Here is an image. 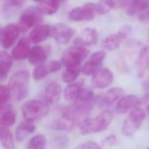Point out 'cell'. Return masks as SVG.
I'll list each match as a JSON object with an SVG mask.
<instances>
[{
	"label": "cell",
	"instance_id": "ba28073f",
	"mask_svg": "<svg viewBox=\"0 0 149 149\" xmlns=\"http://www.w3.org/2000/svg\"><path fill=\"white\" fill-rule=\"evenodd\" d=\"M132 27L129 25L124 26L118 33L107 37L102 41V47L108 51H112L118 48L127 34L130 33Z\"/></svg>",
	"mask_w": 149,
	"mask_h": 149
},
{
	"label": "cell",
	"instance_id": "1f68e13d",
	"mask_svg": "<svg viewBox=\"0 0 149 149\" xmlns=\"http://www.w3.org/2000/svg\"><path fill=\"white\" fill-rule=\"evenodd\" d=\"M49 73L47 65L41 64L34 68L33 72V77L36 80H40L44 79Z\"/></svg>",
	"mask_w": 149,
	"mask_h": 149
},
{
	"label": "cell",
	"instance_id": "3957f363",
	"mask_svg": "<svg viewBox=\"0 0 149 149\" xmlns=\"http://www.w3.org/2000/svg\"><path fill=\"white\" fill-rule=\"evenodd\" d=\"M49 110L48 105L45 102L38 100H31L23 104L22 113L25 121L34 123L47 116Z\"/></svg>",
	"mask_w": 149,
	"mask_h": 149
},
{
	"label": "cell",
	"instance_id": "52a82bcc",
	"mask_svg": "<svg viewBox=\"0 0 149 149\" xmlns=\"http://www.w3.org/2000/svg\"><path fill=\"white\" fill-rule=\"evenodd\" d=\"M95 15V4L89 2L72 9L68 13V18L72 21H88L93 20Z\"/></svg>",
	"mask_w": 149,
	"mask_h": 149
},
{
	"label": "cell",
	"instance_id": "7a4b0ae2",
	"mask_svg": "<svg viewBox=\"0 0 149 149\" xmlns=\"http://www.w3.org/2000/svg\"><path fill=\"white\" fill-rule=\"evenodd\" d=\"M29 73L26 70H19L13 74L8 84L10 96L16 100L25 98L28 93Z\"/></svg>",
	"mask_w": 149,
	"mask_h": 149
},
{
	"label": "cell",
	"instance_id": "83f0119b",
	"mask_svg": "<svg viewBox=\"0 0 149 149\" xmlns=\"http://www.w3.org/2000/svg\"><path fill=\"white\" fill-rule=\"evenodd\" d=\"M24 3L23 1H6L2 5V12L6 16H11L17 12L22 7Z\"/></svg>",
	"mask_w": 149,
	"mask_h": 149
},
{
	"label": "cell",
	"instance_id": "8fae6325",
	"mask_svg": "<svg viewBox=\"0 0 149 149\" xmlns=\"http://www.w3.org/2000/svg\"><path fill=\"white\" fill-rule=\"evenodd\" d=\"M124 93L122 88L113 87L109 89L105 93L98 95L94 101L95 104L100 107H107L112 105L117 100L121 97Z\"/></svg>",
	"mask_w": 149,
	"mask_h": 149
},
{
	"label": "cell",
	"instance_id": "44dd1931",
	"mask_svg": "<svg viewBox=\"0 0 149 149\" xmlns=\"http://www.w3.org/2000/svg\"><path fill=\"white\" fill-rule=\"evenodd\" d=\"M36 129V126L33 122L24 121L17 127L15 133L16 140L21 142L26 139L30 134L33 133Z\"/></svg>",
	"mask_w": 149,
	"mask_h": 149
},
{
	"label": "cell",
	"instance_id": "cb8c5ba5",
	"mask_svg": "<svg viewBox=\"0 0 149 149\" xmlns=\"http://www.w3.org/2000/svg\"><path fill=\"white\" fill-rule=\"evenodd\" d=\"M84 85V81L83 80H80L67 86L64 90L65 98L68 101L76 100L80 92L83 89Z\"/></svg>",
	"mask_w": 149,
	"mask_h": 149
},
{
	"label": "cell",
	"instance_id": "f1b7e54d",
	"mask_svg": "<svg viewBox=\"0 0 149 149\" xmlns=\"http://www.w3.org/2000/svg\"><path fill=\"white\" fill-rule=\"evenodd\" d=\"M46 137L42 134H37L31 138L27 143V149H45Z\"/></svg>",
	"mask_w": 149,
	"mask_h": 149
},
{
	"label": "cell",
	"instance_id": "4dcf8cb0",
	"mask_svg": "<svg viewBox=\"0 0 149 149\" xmlns=\"http://www.w3.org/2000/svg\"><path fill=\"white\" fill-rule=\"evenodd\" d=\"M115 6V1H101L96 5L95 4V13L97 14L105 15Z\"/></svg>",
	"mask_w": 149,
	"mask_h": 149
},
{
	"label": "cell",
	"instance_id": "e575fe53",
	"mask_svg": "<svg viewBox=\"0 0 149 149\" xmlns=\"http://www.w3.org/2000/svg\"><path fill=\"white\" fill-rule=\"evenodd\" d=\"M74 149H102V148L94 141H87L79 145Z\"/></svg>",
	"mask_w": 149,
	"mask_h": 149
},
{
	"label": "cell",
	"instance_id": "2e32d148",
	"mask_svg": "<svg viewBox=\"0 0 149 149\" xmlns=\"http://www.w3.org/2000/svg\"><path fill=\"white\" fill-rule=\"evenodd\" d=\"M16 112L14 108L9 104H0V125L2 126H12L16 120Z\"/></svg>",
	"mask_w": 149,
	"mask_h": 149
},
{
	"label": "cell",
	"instance_id": "9a60e30c",
	"mask_svg": "<svg viewBox=\"0 0 149 149\" xmlns=\"http://www.w3.org/2000/svg\"><path fill=\"white\" fill-rule=\"evenodd\" d=\"M113 80V74L108 69L97 71L91 79L92 85L98 88H103L109 86Z\"/></svg>",
	"mask_w": 149,
	"mask_h": 149
},
{
	"label": "cell",
	"instance_id": "5b68a950",
	"mask_svg": "<svg viewBox=\"0 0 149 149\" xmlns=\"http://www.w3.org/2000/svg\"><path fill=\"white\" fill-rule=\"evenodd\" d=\"M89 51L80 46L70 47L62 54L61 61L66 66H80L82 61L87 56Z\"/></svg>",
	"mask_w": 149,
	"mask_h": 149
},
{
	"label": "cell",
	"instance_id": "836d02e7",
	"mask_svg": "<svg viewBox=\"0 0 149 149\" xmlns=\"http://www.w3.org/2000/svg\"><path fill=\"white\" fill-rule=\"evenodd\" d=\"M47 67L49 73H54L58 71L61 68V63L56 60H53L47 64Z\"/></svg>",
	"mask_w": 149,
	"mask_h": 149
},
{
	"label": "cell",
	"instance_id": "ffe728a7",
	"mask_svg": "<svg viewBox=\"0 0 149 149\" xmlns=\"http://www.w3.org/2000/svg\"><path fill=\"white\" fill-rule=\"evenodd\" d=\"M139 99L137 96L129 94L119 100L116 105V111L120 114L125 113L137 106Z\"/></svg>",
	"mask_w": 149,
	"mask_h": 149
},
{
	"label": "cell",
	"instance_id": "277c9868",
	"mask_svg": "<svg viewBox=\"0 0 149 149\" xmlns=\"http://www.w3.org/2000/svg\"><path fill=\"white\" fill-rule=\"evenodd\" d=\"M147 112L146 109L139 106L133 108L123 122L122 133L126 136L133 135L143 124Z\"/></svg>",
	"mask_w": 149,
	"mask_h": 149
},
{
	"label": "cell",
	"instance_id": "7402d4cb",
	"mask_svg": "<svg viewBox=\"0 0 149 149\" xmlns=\"http://www.w3.org/2000/svg\"><path fill=\"white\" fill-rule=\"evenodd\" d=\"M137 76L142 78L144 76L148 67V48L144 47L140 51L137 63Z\"/></svg>",
	"mask_w": 149,
	"mask_h": 149
},
{
	"label": "cell",
	"instance_id": "d590c367",
	"mask_svg": "<svg viewBox=\"0 0 149 149\" xmlns=\"http://www.w3.org/2000/svg\"><path fill=\"white\" fill-rule=\"evenodd\" d=\"M117 141L116 137L114 135H110L107 137L104 140V143L105 145H108L109 146H112L116 144Z\"/></svg>",
	"mask_w": 149,
	"mask_h": 149
},
{
	"label": "cell",
	"instance_id": "d6986e66",
	"mask_svg": "<svg viewBox=\"0 0 149 149\" xmlns=\"http://www.w3.org/2000/svg\"><path fill=\"white\" fill-rule=\"evenodd\" d=\"M30 42L27 38L22 37L12 51V58L15 60H22L28 57L30 51Z\"/></svg>",
	"mask_w": 149,
	"mask_h": 149
},
{
	"label": "cell",
	"instance_id": "74e56055",
	"mask_svg": "<svg viewBox=\"0 0 149 149\" xmlns=\"http://www.w3.org/2000/svg\"><path fill=\"white\" fill-rule=\"evenodd\" d=\"M2 30L1 29V27H0V43L1 42V40H2Z\"/></svg>",
	"mask_w": 149,
	"mask_h": 149
},
{
	"label": "cell",
	"instance_id": "d6a6232c",
	"mask_svg": "<svg viewBox=\"0 0 149 149\" xmlns=\"http://www.w3.org/2000/svg\"><path fill=\"white\" fill-rule=\"evenodd\" d=\"M10 97L8 88L4 85L0 84V104L6 103Z\"/></svg>",
	"mask_w": 149,
	"mask_h": 149
},
{
	"label": "cell",
	"instance_id": "9c48e42d",
	"mask_svg": "<svg viewBox=\"0 0 149 149\" xmlns=\"http://www.w3.org/2000/svg\"><path fill=\"white\" fill-rule=\"evenodd\" d=\"M74 30L70 26L59 23L55 24L51 29V33L54 40L58 43L65 44L68 43L73 37Z\"/></svg>",
	"mask_w": 149,
	"mask_h": 149
},
{
	"label": "cell",
	"instance_id": "603a6c76",
	"mask_svg": "<svg viewBox=\"0 0 149 149\" xmlns=\"http://www.w3.org/2000/svg\"><path fill=\"white\" fill-rule=\"evenodd\" d=\"M13 64L12 56L5 51H0V81L5 80Z\"/></svg>",
	"mask_w": 149,
	"mask_h": 149
},
{
	"label": "cell",
	"instance_id": "6da1fadb",
	"mask_svg": "<svg viewBox=\"0 0 149 149\" xmlns=\"http://www.w3.org/2000/svg\"><path fill=\"white\" fill-rule=\"evenodd\" d=\"M112 114L105 110L93 118H86L77 124L79 132L81 134H89L104 131L110 125Z\"/></svg>",
	"mask_w": 149,
	"mask_h": 149
},
{
	"label": "cell",
	"instance_id": "8d00e7d4",
	"mask_svg": "<svg viewBox=\"0 0 149 149\" xmlns=\"http://www.w3.org/2000/svg\"><path fill=\"white\" fill-rule=\"evenodd\" d=\"M138 19L142 22L147 23L149 19V15H148V10H147L144 12L139 14Z\"/></svg>",
	"mask_w": 149,
	"mask_h": 149
},
{
	"label": "cell",
	"instance_id": "30bf717a",
	"mask_svg": "<svg viewBox=\"0 0 149 149\" xmlns=\"http://www.w3.org/2000/svg\"><path fill=\"white\" fill-rule=\"evenodd\" d=\"M105 55L106 53L104 51H98L93 53L81 69L82 73L86 76L95 73L101 67Z\"/></svg>",
	"mask_w": 149,
	"mask_h": 149
},
{
	"label": "cell",
	"instance_id": "484cf974",
	"mask_svg": "<svg viewBox=\"0 0 149 149\" xmlns=\"http://www.w3.org/2000/svg\"><path fill=\"white\" fill-rule=\"evenodd\" d=\"M127 6V13L128 15L132 16L148 10L149 2L148 0L132 1L129 2Z\"/></svg>",
	"mask_w": 149,
	"mask_h": 149
},
{
	"label": "cell",
	"instance_id": "4316f807",
	"mask_svg": "<svg viewBox=\"0 0 149 149\" xmlns=\"http://www.w3.org/2000/svg\"><path fill=\"white\" fill-rule=\"evenodd\" d=\"M0 143L5 149H14L15 144L13 135L6 127L0 126Z\"/></svg>",
	"mask_w": 149,
	"mask_h": 149
},
{
	"label": "cell",
	"instance_id": "d4e9b609",
	"mask_svg": "<svg viewBox=\"0 0 149 149\" xmlns=\"http://www.w3.org/2000/svg\"><path fill=\"white\" fill-rule=\"evenodd\" d=\"M60 6V1L57 0L41 1L37 2V8L40 13L51 15L58 10Z\"/></svg>",
	"mask_w": 149,
	"mask_h": 149
},
{
	"label": "cell",
	"instance_id": "4fadbf2b",
	"mask_svg": "<svg viewBox=\"0 0 149 149\" xmlns=\"http://www.w3.org/2000/svg\"><path fill=\"white\" fill-rule=\"evenodd\" d=\"M51 52V49L49 46L34 45L30 49L28 56L29 61L32 65H41L47 59Z\"/></svg>",
	"mask_w": 149,
	"mask_h": 149
},
{
	"label": "cell",
	"instance_id": "f546056e",
	"mask_svg": "<svg viewBox=\"0 0 149 149\" xmlns=\"http://www.w3.org/2000/svg\"><path fill=\"white\" fill-rule=\"evenodd\" d=\"M80 70V66L66 67V69L62 74V80L65 83H72L77 78Z\"/></svg>",
	"mask_w": 149,
	"mask_h": 149
},
{
	"label": "cell",
	"instance_id": "ac0fdd59",
	"mask_svg": "<svg viewBox=\"0 0 149 149\" xmlns=\"http://www.w3.org/2000/svg\"><path fill=\"white\" fill-rule=\"evenodd\" d=\"M61 87L56 82H51L46 87L44 91L45 102L48 105H54L60 99Z\"/></svg>",
	"mask_w": 149,
	"mask_h": 149
},
{
	"label": "cell",
	"instance_id": "7c38bea8",
	"mask_svg": "<svg viewBox=\"0 0 149 149\" xmlns=\"http://www.w3.org/2000/svg\"><path fill=\"white\" fill-rule=\"evenodd\" d=\"M98 35L97 30L91 27L83 29L74 40V44L77 46H90L97 44Z\"/></svg>",
	"mask_w": 149,
	"mask_h": 149
},
{
	"label": "cell",
	"instance_id": "e0dca14e",
	"mask_svg": "<svg viewBox=\"0 0 149 149\" xmlns=\"http://www.w3.org/2000/svg\"><path fill=\"white\" fill-rule=\"evenodd\" d=\"M51 28L48 24L38 25L29 33L28 40L33 44H37L45 40L51 34Z\"/></svg>",
	"mask_w": 149,
	"mask_h": 149
},
{
	"label": "cell",
	"instance_id": "5bb4252c",
	"mask_svg": "<svg viewBox=\"0 0 149 149\" xmlns=\"http://www.w3.org/2000/svg\"><path fill=\"white\" fill-rule=\"evenodd\" d=\"M19 29L17 24L9 23L6 25L2 32L1 42L4 48H10L16 42L19 36Z\"/></svg>",
	"mask_w": 149,
	"mask_h": 149
},
{
	"label": "cell",
	"instance_id": "8992f818",
	"mask_svg": "<svg viewBox=\"0 0 149 149\" xmlns=\"http://www.w3.org/2000/svg\"><path fill=\"white\" fill-rule=\"evenodd\" d=\"M42 20V17L37 8L29 7L21 13L17 26L20 31L25 33L31 28L39 25Z\"/></svg>",
	"mask_w": 149,
	"mask_h": 149
}]
</instances>
